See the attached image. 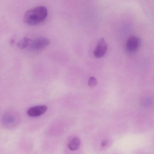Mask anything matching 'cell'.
Wrapping results in <instances>:
<instances>
[{
	"mask_svg": "<svg viewBox=\"0 0 154 154\" xmlns=\"http://www.w3.org/2000/svg\"><path fill=\"white\" fill-rule=\"evenodd\" d=\"M48 16V10L44 6H38L29 10L24 16V20L30 25H38L45 20Z\"/></svg>",
	"mask_w": 154,
	"mask_h": 154,
	"instance_id": "obj_1",
	"label": "cell"
},
{
	"mask_svg": "<svg viewBox=\"0 0 154 154\" xmlns=\"http://www.w3.org/2000/svg\"><path fill=\"white\" fill-rule=\"evenodd\" d=\"M49 44V39L44 37H40L34 39H29L27 48L30 51L35 52L42 50L48 46Z\"/></svg>",
	"mask_w": 154,
	"mask_h": 154,
	"instance_id": "obj_2",
	"label": "cell"
},
{
	"mask_svg": "<svg viewBox=\"0 0 154 154\" xmlns=\"http://www.w3.org/2000/svg\"><path fill=\"white\" fill-rule=\"evenodd\" d=\"M107 49L108 45L104 38H100L97 46L94 50V54L97 58H100L105 54Z\"/></svg>",
	"mask_w": 154,
	"mask_h": 154,
	"instance_id": "obj_3",
	"label": "cell"
},
{
	"mask_svg": "<svg viewBox=\"0 0 154 154\" xmlns=\"http://www.w3.org/2000/svg\"><path fill=\"white\" fill-rule=\"evenodd\" d=\"M47 110L46 105H38L29 108L28 110L27 114L30 117H38L44 114Z\"/></svg>",
	"mask_w": 154,
	"mask_h": 154,
	"instance_id": "obj_4",
	"label": "cell"
},
{
	"mask_svg": "<svg viewBox=\"0 0 154 154\" xmlns=\"http://www.w3.org/2000/svg\"><path fill=\"white\" fill-rule=\"evenodd\" d=\"M139 45L140 40L138 38L132 36L130 37L127 41V49L130 52H134L138 49Z\"/></svg>",
	"mask_w": 154,
	"mask_h": 154,
	"instance_id": "obj_5",
	"label": "cell"
},
{
	"mask_svg": "<svg viewBox=\"0 0 154 154\" xmlns=\"http://www.w3.org/2000/svg\"><path fill=\"white\" fill-rule=\"evenodd\" d=\"M81 141L80 139L77 137L74 138L68 144V147L72 151L77 150L80 148Z\"/></svg>",
	"mask_w": 154,
	"mask_h": 154,
	"instance_id": "obj_6",
	"label": "cell"
},
{
	"mask_svg": "<svg viewBox=\"0 0 154 154\" xmlns=\"http://www.w3.org/2000/svg\"><path fill=\"white\" fill-rule=\"evenodd\" d=\"M29 39V38H24L23 39H21L17 44L18 47L21 49L27 48L28 45Z\"/></svg>",
	"mask_w": 154,
	"mask_h": 154,
	"instance_id": "obj_7",
	"label": "cell"
},
{
	"mask_svg": "<svg viewBox=\"0 0 154 154\" xmlns=\"http://www.w3.org/2000/svg\"><path fill=\"white\" fill-rule=\"evenodd\" d=\"M98 81L94 76H91L88 81V84L91 87H94L98 84Z\"/></svg>",
	"mask_w": 154,
	"mask_h": 154,
	"instance_id": "obj_8",
	"label": "cell"
},
{
	"mask_svg": "<svg viewBox=\"0 0 154 154\" xmlns=\"http://www.w3.org/2000/svg\"><path fill=\"white\" fill-rule=\"evenodd\" d=\"M108 144V140H103L101 142L102 146L104 147L106 146Z\"/></svg>",
	"mask_w": 154,
	"mask_h": 154,
	"instance_id": "obj_9",
	"label": "cell"
}]
</instances>
